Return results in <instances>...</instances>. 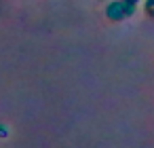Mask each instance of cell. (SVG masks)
Here are the masks:
<instances>
[{
    "label": "cell",
    "mask_w": 154,
    "mask_h": 148,
    "mask_svg": "<svg viewBox=\"0 0 154 148\" xmlns=\"http://www.w3.org/2000/svg\"><path fill=\"white\" fill-rule=\"evenodd\" d=\"M106 17L110 21H122L125 19V7H122V0H116V2H110L106 7Z\"/></svg>",
    "instance_id": "6da1fadb"
},
{
    "label": "cell",
    "mask_w": 154,
    "mask_h": 148,
    "mask_svg": "<svg viewBox=\"0 0 154 148\" xmlns=\"http://www.w3.org/2000/svg\"><path fill=\"white\" fill-rule=\"evenodd\" d=\"M122 7H125V17H133L135 11H137V5H131L127 0H122Z\"/></svg>",
    "instance_id": "7a4b0ae2"
},
{
    "label": "cell",
    "mask_w": 154,
    "mask_h": 148,
    "mask_svg": "<svg viewBox=\"0 0 154 148\" xmlns=\"http://www.w3.org/2000/svg\"><path fill=\"white\" fill-rule=\"evenodd\" d=\"M143 9H146V13H148L150 17H154V0H146Z\"/></svg>",
    "instance_id": "3957f363"
},
{
    "label": "cell",
    "mask_w": 154,
    "mask_h": 148,
    "mask_svg": "<svg viewBox=\"0 0 154 148\" xmlns=\"http://www.w3.org/2000/svg\"><path fill=\"white\" fill-rule=\"evenodd\" d=\"M127 2H131V5H137V2H139V0H127Z\"/></svg>",
    "instance_id": "277c9868"
}]
</instances>
